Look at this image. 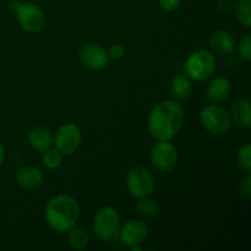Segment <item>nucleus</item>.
<instances>
[{
  "label": "nucleus",
  "instance_id": "16",
  "mask_svg": "<svg viewBox=\"0 0 251 251\" xmlns=\"http://www.w3.org/2000/svg\"><path fill=\"white\" fill-rule=\"evenodd\" d=\"M54 135L44 126H36L28 132V144L34 151L44 152L53 146Z\"/></svg>",
  "mask_w": 251,
  "mask_h": 251
},
{
  "label": "nucleus",
  "instance_id": "23",
  "mask_svg": "<svg viewBox=\"0 0 251 251\" xmlns=\"http://www.w3.org/2000/svg\"><path fill=\"white\" fill-rule=\"evenodd\" d=\"M235 49L239 53L240 58L244 60H251V36L250 34H245L237 44H235Z\"/></svg>",
  "mask_w": 251,
  "mask_h": 251
},
{
  "label": "nucleus",
  "instance_id": "21",
  "mask_svg": "<svg viewBox=\"0 0 251 251\" xmlns=\"http://www.w3.org/2000/svg\"><path fill=\"white\" fill-rule=\"evenodd\" d=\"M136 210L139 211L140 215L144 216V217L152 218L156 217V216L158 215L159 206L156 200L151 199V196H147V198L137 199Z\"/></svg>",
  "mask_w": 251,
  "mask_h": 251
},
{
  "label": "nucleus",
  "instance_id": "11",
  "mask_svg": "<svg viewBox=\"0 0 251 251\" xmlns=\"http://www.w3.org/2000/svg\"><path fill=\"white\" fill-rule=\"evenodd\" d=\"M78 60L90 70H103L108 66L110 59L104 47L95 43H86L78 50Z\"/></svg>",
  "mask_w": 251,
  "mask_h": 251
},
{
  "label": "nucleus",
  "instance_id": "14",
  "mask_svg": "<svg viewBox=\"0 0 251 251\" xmlns=\"http://www.w3.org/2000/svg\"><path fill=\"white\" fill-rule=\"evenodd\" d=\"M230 119L240 129H249L251 125V102L248 97H239L230 108Z\"/></svg>",
  "mask_w": 251,
  "mask_h": 251
},
{
  "label": "nucleus",
  "instance_id": "13",
  "mask_svg": "<svg viewBox=\"0 0 251 251\" xmlns=\"http://www.w3.org/2000/svg\"><path fill=\"white\" fill-rule=\"evenodd\" d=\"M235 41L232 32L227 29H217L211 33L208 38V46L212 53L220 54V55H229L235 50Z\"/></svg>",
  "mask_w": 251,
  "mask_h": 251
},
{
  "label": "nucleus",
  "instance_id": "25",
  "mask_svg": "<svg viewBox=\"0 0 251 251\" xmlns=\"http://www.w3.org/2000/svg\"><path fill=\"white\" fill-rule=\"evenodd\" d=\"M239 193L244 198H250L251 196V176L250 173H245L242 180L239 181Z\"/></svg>",
  "mask_w": 251,
  "mask_h": 251
},
{
  "label": "nucleus",
  "instance_id": "15",
  "mask_svg": "<svg viewBox=\"0 0 251 251\" xmlns=\"http://www.w3.org/2000/svg\"><path fill=\"white\" fill-rule=\"evenodd\" d=\"M210 82L207 85L206 95L210 102L212 103H222L230 96L232 92V82L226 76H217V77H211Z\"/></svg>",
  "mask_w": 251,
  "mask_h": 251
},
{
  "label": "nucleus",
  "instance_id": "24",
  "mask_svg": "<svg viewBox=\"0 0 251 251\" xmlns=\"http://www.w3.org/2000/svg\"><path fill=\"white\" fill-rule=\"evenodd\" d=\"M110 60H120L125 55V48L120 43H114L107 48Z\"/></svg>",
  "mask_w": 251,
  "mask_h": 251
},
{
  "label": "nucleus",
  "instance_id": "6",
  "mask_svg": "<svg viewBox=\"0 0 251 251\" xmlns=\"http://www.w3.org/2000/svg\"><path fill=\"white\" fill-rule=\"evenodd\" d=\"M10 9L16 15L21 28L28 33H38L46 25V16L41 7L34 2L12 1Z\"/></svg>",
  "mask_w": 251,
  "mask_h": 251
},
{
  "label": "nucleus",
  "instance_id": "12",
  "mask_svg": "<svg viewBox=\"0 0 251 251\" xmlns=\"http://www.w3.org/2000/svg\"><path fill=\"white\" fill-rule=\"evenodd\" d=\"M15 181L17 186L26 191H36L44 184V174L38 167L27 164L19 168L15 173Z\"/></svg>",
  "mask_w": 251,
  "mask_h": 251
},
{
  "label": "nucleus",
  "instance_id": "10",
  "mask_svg": "<svg viewBox=\"0 0 251 251\" xmlns=\"http://www.w3.org/2000/svg\"><path fill=\"white\" fill-rule=\"evenodd\" d=\"M150 161L157 171L171 172L178 163V151L172 141H157L150 152Z\"/></svg>",
  "mask_w": 251,
  "mask_h": 251
},
{
  "label": "nucleus",
  "instance_id": "2",
  "mask_svg": "<svg viewBox=\"0 0 251 251\" xmlns=\"http://www.w3.org/2000/svg\"><path fill=\"white\" fill-rule=\"evenodd\" d=\"M80 217L81 207L77 200L65 194L51 198L44 208V221L47 226L59 234H66L76 227Z\"/></svg>",
  "mask_w": 251,
  "mask_h": 251
},
{
  "label": "nucleus",
  "instance_id": "18",
  "mask_svg": "<svg viewBox=\"0 0 251 251\" xmlns=\"http://www.w3.org/2000/svg\"><path fill=\"white\" fill-rule=\"evenodd\" d=\"M68 244L70 249L75 251H83L90 245V234L83 228H78L77 226L68 233Z\"/></svg>",
  "mask_w": 251,
  "mask_h": 251
},
{
  "label": "nucleus",
  "instance_id": "17",
  "mask_svg": "<svg viewBox=\"0 0 251 251\" xmlns=\"http://www.w3.org/2000/svg\"><path fill=\"white\" fill-rule=\"evenodd\" d=\"M169 90L173 95L174 98L176 100H188L193 93V80L185 75V74H180V75H176L171 80V85H169Z\"/></svg>",
  "mask_w": 251,
  "mask_h": 251
},
{
  "label": "nucleus",
  "instance_id": "22",
  "mask_svg": "<svg viewBox=\"0 0 251 251\" xmlns=\"http://www.w3.org/2000/svg\"><path fill=\"white\" fill-rule=\"evenodd\" d=\"M237 164L244 173H251V145L245 144L237 152Z\"/></svg>",
  "mask_w": 251,
  "mask_h": 251
},
{
  "label": "nucleus",
  "instance_id": "28",
  "mask_svg": "<svg viewBox=\"0 0 251 251\" xmlns=\"http://www.w3.org/2000/svg\"><path fill=\"white\" fill-rule=\"evenodd\" d=\"M0 55H1V53H0Z\"/></svg>",
  "mask_w": 251,
  "mask_h": 251
},
{
  "label": "nucleus",
  "instance_id": "8",
  "mask_svg": "<svg viewBox=\"0 0 251 251\" xmlns=\"http://www.w3.org/2000/svg\"><path fill=\"white\" fill-rule=\"evenodd\" d=\"M149 232L150 229L146 222L139 218H132L122 223L118 242L131 251L141 250V245L146 242Z\"/></svg>",
  "mask_w": 251,
  "mask_h": 251
},
{
  "label": "nucleus",
  "instance_id": "3",
  "mask_svg": "<svg viewBox=\"0 0 251 251\" xmlns=\"http://www.w3.org/2000/svg\"><path fill=\"white\" fill-rule=\"evenodd\" d=\"M185 75L193 81L203 82L215 75L217 70V59L215 53L208 49H198L189 54L184 65Z\"/></svg>",
  "mask_w": 251,
  "mask_h": 251
},
{
  "label": "nucleus",
  "instance_id": "5",
  "mask_svg": "<svg viewBox=\"0 0 251 251\" xmlns=\"http://www.w3.org/2000/svg\"><path fill=\"white\" fill-rule=\"evenodd\" d=\"M199 120L203 129L216 136L227 135L232 129V119L229 112L220 103H212L202 107L199 114Z\"/></svg>",
  "mask_w": 251,
  "mask_h": 251
},
{
  "label": "nucleus",
  "instance_id": "9",
  "mask_svg": "<svg viewBox=\"0 0 251 251\" xmlns=\"http://www.w3.org/2000/svg\"><path fill=\"white\" fill-rule=\"evenodd\" d=\"M82 142V132L77 125L68 123L56 130L53 139V146L63 153L64 157L75 153Z\"/></svg>",
  "mask_w": 251,
  "mask_h": 251
},
{
  "label": "nucleus",
  "instance_id": "26",
  "mask_svg": "<svg viewBox=\"0 0 251 251\" xmlns=\"http://www.w3.org/2000/svg\"><path fill=\"white\" fill-rule=\"evenodd\" d=\"M183 0H158L161 9L166 12H174L181 6Z\"/></svg>",
  "mask_w": 251,
  "mask_h": 251
},
{
  "label": "nucleus",
  "instance_id": "27",
  "mask_svg": "<svg viewBox=\"0 0 251 251\" xmlns=\"http://www.w3.org/2000/svg\"><path fill=\"white\" fill-rule=\"evenodd\" d=\"M4 158H5V152H4V147H2V145L0 144V167H1L2 162H4Z\"/></svg>",
  "mask_w": 251,
  "mask_h": 251
},
{
  "label": "nucleus",
  "instance_id": "19",
  "mask_svg": "<svg viewBox=\"0 0 251 251\" xmlns=\"http://www.w3.org/2000/svg\"><path fill=\"white\" fill-rule=\"evenodd\" d=\"M42 153H43L42 154V164H43L44 168L49 169V171H55V169H58L63 164V153L60 151H58L55 147L51 146L50 149L46 150Z\"/></svg>",
  "mask_w": 251,
  "mask_h": 251
},
{
  "label": "nucleus",
  "instance_id": "4",
  "mask_svg": "<svg viewBox=\"0 0 251 251\" xmlns=\"http://www.w3.org/2000/svg\"><path fill=\"white\" fill-rule=\"evenodd\" d=\"M120 228H122L120 216L112 206H104L100 208L93 216L92 229L100 242H118Z\"/></svg>",
  "mask_w": 251,
  "mask_h": 251
},
{
  "label": "nucleus",
  "instance_id": "20",
  "mask_svg": "<svg viewBox=\"0 0 251 251\" xmlns=\"http://www.w3.org/2000/svg\"><path fill=\"white\" fill-rule=\"evenodd\" d=\"M237 21L245 28L251 27V0H239L234 7Z\"/></svg>",
  "mask_w": 251,
  "mask_h": 251
},
{
  "label": "nucleus",
  "instance_id": "7",
  "mask_svg": "<svg viewBox=\"0 0 251 251\" xmlns=\"http://www.w3.org/2000/svg\"><path fill=\"white\" fill-rule=\"evenodd\" d=\"M126 186L130 195L135 199L152 196L156 189V179L150 169L136 166L126 174Z\"/></svg>",
  "mask_w": 251,
  "mask_h": 251
},
{
  "label": "nucleus",
  "instance_id": "1",
  "mask_svg": "<svg viewBox=\"0 0 251 251\" xmlns=\"http://www.w3.org/2000/svg\"><path fill=\"white\" fill-rule=\"evenodd\" d=\"M184 119L183 105L176 100H164L150 112L147 130L156 141H172L183 127Z\"/></svg>",
  "mask_w": 251,
  "mask_h": 251
}]
</instances>
